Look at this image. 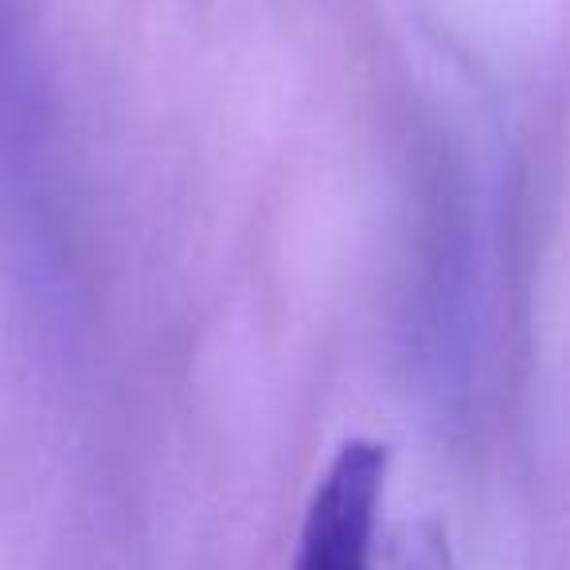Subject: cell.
I'll list each match as a JSON object with an SVG mask.
<instances>
[{"label": "cell", "instance_id": "obj_1", "mask_svg": "<svg viewBox=\"0 0 570 570\" xmlns=\"http://www.w3.org/2000/svg\"><path fill=\"white\" fill-rule=\"evenodd\" d=\"M383 481H387L383 445H341L305 508L294 570H372Z\"/></svg>", "mask_w": 570, "mask_h": 570}]
</instances>
